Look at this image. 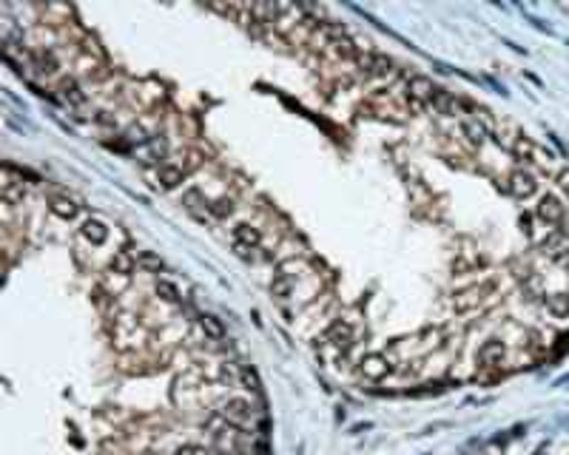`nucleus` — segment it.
I'll list each match as a JSON object with an SVG mask.
<instances>
[{"label":"nucleus","mask_w":569,"mask_h":455,"mask_svg":"<svg viewBox=\"0 0 569 455\" xmlns=\"http://www.w3.org/2000/svg\"><path fill=\"white\" fill-rule=\"evenodd\" d=\"M507 191H510L516 200H530V197L538 194V180H535L533 171L518 168V171L510 174V180H507Z\"/></svg>","instance_id":"f257e3e1"},{"label":"nucleus","mask_w":569,"mask_h":455,"mask_svg":"<svg viewBox=\"0 0 569 455\" xmlns=\"http://www.w3.org/2000/svg\"><path fill=\"white\" fill-rule=\"evenodd\" d=\"M535 217H538L544 225H550V228L564 225V220H567V208H564V203H561L558 197L547 194V197H541V200H538Z\"/></svg>","instance_id":"f03ea898"},{"label":"nucleus","mask_w":569,"mask_h":455,"mask_svg":"<svg viewBox=\"0 0 569 455\" xmlns=\"http://www.w3.org/2000/svg\"><path fill=\"white\" fill-rule=\"evenodd\" d=\"M504 356H507V344L501 339H487L481 347H478V364L484 370H496L504 364Z\"/></svg>","instance_id":"7ed1b4c3"},{"label":"nucleus","mask_w":569,"mask_h":455,"mask_svg":"<svg viewBox=\"0 0 569 455\" xmlns=\"http://www.w3.org/2000/svg\"><path fill=\"white\" fill-rule=\"evenodd\" d=\"M359 370H362V376H364V379H370V382H379V379H384V376H387L393 367H390L387 356H381V353H370V356H364V359H362Z\"/></svg>","instance_id":"20e7f679"},{"label":"nucleus","mask_w":569,"mask_h":455,"mask_svg":"<svg viewBox=\"0 0 569 455\" xmlns=\"http://www.w3.org/2000/svg\"><path fill=\"white\" fill-rule=\"evenodd\" d=\"M407 94H410V100H421V103H430L433 100V94H436V86L427 80V77H421V74H407Z\"/></svg>","instance_id":"39448f33"},{"label":"nucleus","mask_w":569,"mask_h":455,"mask_svg":"<svg viewBox=\"0 0 569 455\" xmlns=\"http://www.w3.org/2000/svg\"><path fill=\"white\" fill-rule=\"evenodd\" d=\"M356 60H359V63L367 68V74H373V77H387V74H393V60L384 57V54H359Z\"/></svg>","instance_id":"423d86ee"},{"label":"nucleus","mask_w":569,"mask_h":455,"mask_svg":"<svg viewBox=\"0 0 569 455\" xmlns=\"http://www.w3.org/2000/svg\"><path fill=\"white\" fill-rule=\"evenodd\" d=\"M222 416L231 421V424H248L251 421V404L245 399H228L225 407H222Z\"/></svg>","instance_id":"0eeeda50"},{"label":"nucleus","mask_w":569,"mask_h":455,"mask_svg":"<svg viewBox=\"0 0 569 455\" xmlns=\"http://www.w3.org/2000/svg\"><path fill=\"white\" fill-rule=\"evenodd\" d=\"M430 106L439 111V114H447V117H456L458 114V100L450 94V91H444V88H436V94H433V100H430Z\"/></svg>","instance_id":"6e6552de"},{"label":"nucleus","mask_w":569,"mask_h":455,"mask_svg":"<svg viewBox=\"0 0 569 455\" xmlns=\"http://www.w3.org/2000/svg\"><path fill=\"white\" fill-rule=\"evenodd\" d=\"M134 267H137V256H134L131 250L123 247V250H117V253L111 256V270L120 273L123 279H128V276L134 273Z\"/></svg>","instance_id":"1a4fd4ad"},{"label":"nucleus","mask_w":569,"mask_h":455,"mask_svg":"<svg viewBox=\"0 0 569 455\" xmlns=\"http://www.w3.org/2000/svg\"><path fill=\"white\" fill-rule=\"evenodd\" d=\"M487 290H493V285H484V287H473V290H464V293H458L456 296V310H470V307H476L481 299H484V293Z\"/></svg>","instance_id":"9d476101"},{"label":"nucleus","mask_w":569,"mask_h":455,"mask_svg":"<svg viewBox=\"0 0 569 455\" xmlns=\"http://www.w3.org/2000/svg\"><path fill=\"white\" fill-rule=\"evenodd\" d=\"M324 342H330V344H339V347H347L350 342H353V327L347 324V322H336L327 333H324Z\"/></svg>","instance_id":"9b49d317"},{"label":"nucleus","mask_w":569,"mask_h":455,"mask_svg":"<svg viewBox=\"0 0 569 455\" xmlns=\"http://www.w3.org/2000/svg\"><path fill=\"white\" fill-rule=\"evenodd\" d=\"M260 242H262V236H260V230L251 225H245V223H240V225L234 228V245H245V247H260Z\"/></svg>","instance_id":"f8f14e48"},{"label":"nucleus","mask_w":569,"mask_h":455,"mask_svg":"<svg viewBox=\"0 0 569 455\" xmlns=\"http://www.w3.org/2000/svg\"><path fill=\"white\" fill-rule=\"evenodd\" d=\"M80 233H83L91 245H103V242L108 239V228H106V223H100V220H86L83 228H80Z\"/></svg>","instance_id":"ddd939ff"},{"label":"nucleus","mask_w":569,"mask_h":455,"mask_svg":"<svg viewBox=\"0 0 569 455\" xmlns=\"http://www.w3.org/2000/svg\"><path fill=\"white\" fill-rule=\"evenodd\" d=\"M544 305H547V310L555 319H567L569 316V293H547Z\"/></svg>","instance_id":"4468645a"},{"label":"nucleus","mask_w":569,"mask_h":455,"mask_svg":"<svg viewBox=\"0 0 569 455\" xmlns=\"http://www.w3.org/2000/svg\"><path fill=\"white\" fill-rule=\"evenodd\" d=\"M183 180H185V171H183V165H163V168H160V185H163L165 191L177 188Z\"/></svg>","instance_id":"2eb2a0df"},{"label":"nucleus","mask_w":569,"mask_h":455,"mask_svg":"<svg viewBox=\"0 0 569 455\" xmlns=\"http://www.w3.org/2000/svg\"><path fill=\"white\" fill-rule=\"evenodd\" d=\"M48 208H51V214H57L60 220H74L77 211H80L68 197H51V200H48Z\"/></svg>","instance_id":"dca6fc26"},{"label":"nucleus","mask_w":569,"mask_h":455,"mask_svg":"<svg viewBox=\"0 0 569 455\" xmlns=\"http://www.w3.org/2000/svg\"><path fill=\"white\" fill-rule=\"evenodd\" d=\"M464 134H467V140L473 143V145H484L487 143V137H490V128L484 126V123H478V120H467L464 123Z\"/></svg>","instance_id":"f3484780"},{"label":"nucleus","mask_w":569,"mask_h":455,"mask_svg":"<svg viewBox=\"0 0 569 455\" xmlns=\"http://www.w3.org/2000/svg\"><path fill=\"white\" fill-rule=\"evenodd\" d=\"M200 327H203V333H205L208 339H225V324H222L214 313H203V316H200Z\"/></svg>","instance_id":"a211bd4d"},{"label":"nucleus","mask_w":569,"mask_h":455,"mask_svg":"<svg viewBox=\"0 0 569 455\" xmlns=\"http://www.w3.org/2000/svg\"><path fill=\"white\" fill-rule=\"evenodd\" d=\"M154 293H157L163 302H168V305H180V302H183V296H180L177 285H174V282H168V279H157V285H154Z\"/></svg>","instance_id":"6ab92c4d"},{"label":"nucleus","mask_w":569,"mask_h":455,"mask_svg":"<svg viewBox=\"0 0 569 455\" xmlns=\"http://www.w3.org/2000/svg\"><path fill=\"white\" fill-rule=\"evenodd\" d=\"M60 94H63V100H68L71 106L86 103V94L80 91V86H77L74 80H60Z\"/></svg>","instance_id":"aec40b11"},{"label":"nucleus","mask_w":569,"mask_h":455,"mask_svg":"<svg viewBox=\"0 0 569 455\" xmlns=\"http://www.w3.org/2000/svg\"><path fill=\"white\" fill-rule=\"evenodd\" d=\"M137 265H140L143 270H148V273H160V270L165 267V262H163L157 253H151V250H140V253H137Z\"/></svg>","instance_id":"412c9836"},{"label":"nucleus","mask_w":569,"mask_h":455,"mask_svg":"<svg viewBox=\"0 0 569 455\" xmlns=\"http://www.w3.org/2000/svg\"><path fill=\"white\" fill-rule=\"evenodd\" d=\"M163 157H165V140H160V137L148 140L145 154H143V163H157V160H163Z\"/></svg>","instance_id":"4be33fe9"},{"label":"nucleus","mask_w":569,"mask_h":455,"mask_svg":"<svg viewBox=\"0 0 569 455\" xmlns=\"http://www.w3.org/2000/svg\"><path fill=\"white\" fill-rule=\"evenodd\" d=\"M240 384H242L245 390H251V393H260V387H262L254 367H242V370H240Z\"/></svg>","instance_id":"5701e85b"},{"label":"nucleus","mask_w":569,"mask_h":455,"mask_svg":"<svg viewBox=\"0 0 569 455\" xmlns=\"http://www.w3.org/2000/svg\"><path fill=\"white\" fill-rule=\"evenodd\" d=\"M290 290H293V285H290V279L280 273V276H274V282H271V293L277 296V299H287L290 296Z\"/></svg>","instance_id":"b1692460"},{"label":"nucleus","mask_w":569,"mask_h":455,"mask_svg":"<svg viewBox=\"0 0 569 455\" xmlns=\"http://www.w3.org/2000/svg\"><path fill=\"white\" fill-rule=\"evenodd\" d=\"M211 214H217V217H231V214H234V203H231L228 197H222V200L211 203Z\"/></svg>","instance_id":"393cba45"},{"label":"nucleus","mask_w":569,"mask_h":455,"mask_svg":"<svg viewBox=\"0 0 569 455\" xmlns=\"http://www.w3.org/2000/svg\"><path fill=\"white\" fill-rule=\"evenodd\" d=\"M183 205H185L191 214L203 217V214H200V191H185V194H183Z\"/></svg>","instance_id":"a878e982"},{"label":"nucleus","mask_w":569,"mask_h":455,"mask_svg":"<svg viewBox=\"0 0 569 455\" xmlns=\"http://www.w3.org/2000/svg\"><path fill=\"white\" fill-rule=\"evenodd\" d=\"M37 60H40V71H46V74H54V68H57V63H54V57L51 54H37Z\"/></svg>","instance_id":"bb28decb"},{"label":"nucleus","mask_w":569,"mask_h":455,"mask_svg":"<svg viewBox=\"0 0 569 455\" xmlns=\"http://www.w3.org/2000/svg\"><path fill=\"white\" fill-rule=\"evenodd\" d=\"M555 183H558V191L564 194L569 200V168H564V171H558V177H555Z\"/></svg>","instance_id":"cd10ccee"},{"label":"nucleus","mask_w":569,"mask_h":455,"mask_svg":"<svg viewBox=\"0 0 569 455\" xmlns=\"http://www.w3.org/2000/svg\"><path fill=\"white\" fill-rule=\"evenodd\" d=\"M177 455H208L205 447H200V444H185V447H180Z\"/></svg>","instance_id":"c85d7f7f"},{"label":"nucleus","mask_w":569,"mask_h":455,"mask_svg":"<svg viewBox=\"0 0 569 455\" xmlns=\"http://www.w3.org/2000/svg\"><path fill=\"white\" fill-rule=\"evenodd\" d=\"M555 262H558V265H561V267H564V270L569 273V247H567V250H558V253H555Z\"/></svg>","instance_id":"c756f323"}]
</instances>
